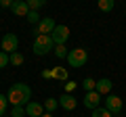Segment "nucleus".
Segmentation results:
<instances>
[{"label": "nucleus", "instance_id": "nucleus-11", "mask_svg": "<svg viewBox=\"0 0 126 117\" xmlns=\"http://www.w3.org/2000/svg\"><path fill=\"white\" fill-rule=\"evenodd\" d=\"M111 88H113V84H111L109 77H101V80L97 82V92H99L101 96H109L111 94Z\"/></svg>", "mask_w": 126, "mask_h": 117}, {"label": "nucleus", "instance_id": "nucleus-20", "mask_svg": "<svg viewBox=\"0 0 126 117\" xmlns=\"http://www.w3.org/2000/svg\"><path fill=\"white\" fill-rule=\"evenodd\" d=\"M23 61H25V58H23L21 52H13L11 54V65H23Z\"/></svg>", "mask_w": 126, "mask_h": 117}, {"label": "nucleus", "instance_id": "nucleus-10", "mask_svg": "<svg viewBox=\"0 0 126 117\" xmlns=\"http://www.w3.org/2000/svg\"><path fill=\"white\" fill-rule=\"evenodd\" d=\"M25 111L30 117H42L44 115V105L36 103V100H30V103L25 105Z\"/></svg>", "mask_w": 126, "mask_h": 117}, {"label": "nucleus", "instance_id": "nucleus-25", "mask_svg": "<svg viewBox=\"0 0 126 117\" xmlns=\"http://www.w3.org/2000/svg\"><path fill=\"white\" fill-rule=\"evenodd\" d=\"M27 21H30V23H40V15H38V11H30Z\"/></svg>", "mask_w": 126, "mask_h": 117}, {"label": "nucleus", "instance_id": "nucleus-7", "mask_svg": "<svg viewBox=\"0 0 126 117\" xmlns=\"http://www.w3.org/2000/svg\"><path fill=\"white\" fill-rule=\"evenodd\" d=\"M105 109H107L113 117L120 115V113H122V98H120V96H116V94L105 96Z\"/></svg>", "mask_w": 126, "mask_h": 117}, {"label": "nucleus", "instance_id": "nucleus-26", "mask_svg": "<svg viewBox=\"0 0 126 117\" xmlns=\"http://www.w3.org/2000/svg\"><path fill=\"white\" fill-rule=\"evenodd\" d=\"M0 6L2 9H13V0H0Z\"/></svg>", "mask_w": 126, "mask_h": 117}, {"label": "nucleus", "instance_id": "nucleus-17", "mask_svg": "<svg viewBox=\"0 0 126 117\" xmlns=\"http://www.w3.org/2000/svg\"><path fill=\"white\" fill-rule=\"evenodd\" d=\"M67 54H69V50L65 46H55V57L57 58H67Z\"/></svg>", "mask_w": 126, "mask_h": 117}, {"label": "nucleus", "instance_id": "nucleus-27", "mask_svg": "<svg viewBox=\"0 0 126 117\" xmlns=\"http://www.w3.org/2000/svg\"><path fill=\"white\" fill-rule=\"evenodd\" d=\"M42 77H44V80H50V77H53V71H50V69H44V71H42Z\"/></svg>", "mask_w": 126, "mask_h": 117}, {"label": "nucleus", "instance_id": "nucleus-4", "mask_svg": "<svg viewBox=\"0 0 126 117\" xmlns=\"http://www.w3.org/2000/svg\"><path fill=\"white\" fill-rule=\"evenodd\" d=\"M0 48H2V52L6 54H13V52H19V38L15 36V34H4V38L0 40Z\"/></svg>", "mask_w": 126, "mask_h": 117}, {"label": "nucleus", "instance_id": "nucleus-8", "mask_svg": "<svg viewBox=\"0 0 126 117\" xmlns=\"http://www.w3.org/2000/svg\"><path fill=\"white\" fill-rule=\"evenodd\" d=\"M82 103H84L86 109H90V111H94V109H99V103H101V94L97 90L93 92H86L84 98H82Z\"/></svg>", "mask_w": 126, "mask_h": 117}, {"label": "nucleus", "instance_id": "nucleus-2", "mask_svg": "<svg viewBox=\"0 0 126 117\" xmlns=\"http://www.w3.org/2000/svg\"><path fill=\"white\" fill-rule=\"evenodd\" d=\"M53 48H55V42L50 36H36V40H34V54L36 57H44Z\"/></svg>", "mask_w": 126, "mask_h": 117}, {"label": "nucleus", "instance_id": "nucleus-19", "mask_svg": "<svg viewBox=\"0 0 126 117\" xmlns=\"http://www.w3.org/2000/svg\"><path fill=\"white\" fill-rule=\"evenodd\" d=\"M25 115H27L25 107H13L11 109V117H25Z\"/></svg>", "mask_w": 126, "mask_h": 117}, {"label": "nucleus", "instance_id": "nucleus-5", "mask_svg": "<svg viewBox=\"0 0 126 117\" xmlns=\"http://www.w3.org/2000/svg\"><path fill=\"white\" fill-rule=\"evenodd\" d=\"M50 38H53L55 46H65V42L69 40V27L67 25H57L55 32L50 34Z\"/></svg>", "mask_w": 126, "mask_h": 117}, {"label": "nucleus", "instance_id": "nucleus-22", "mask_svg": "<svg viewBox=\"0 0 126 117\" xmlns=\"http://www.w3.org/2000/svg\"><path fill=\"white\" fill-rule=\"evenodd\" d=\"M9 63H11V54H6V52L0 50V69H4Z\"/></svg>", "mask_w": 126, "mask_h": 117}, {"label": "nucleus", "instance_id": "nucleus-6", "mask_svg": "<svg viewBox=\"0 0 126 117\" xmlns=\"http://www.w3.org/2000/svg\"><path fill=\"white\" fill-rule=\"evenodd\" d=\"M55 19L53 17H42L40 19V23H38V27H36V36H50V34L55 32Z\"/></svg>", "mask_w": 126, "mask_h": 117}, {"label": "nucleus", "instance_id": "nucleus-23", "mask_svg": "<svg viewBox=\"0 0 126 117\" xmlns=\"http://www.w3.org/2000/svg\"><path fill=\"white\" fill-rule=\"evenodd\" d=\"M27 6H30V11H38L44 6V0H30L27 2Z\"/></svg>", "mask_w": 126, "mask_h": 117}, {"label": "nucleus", "instance_id": "nucleus-21", "mask_svg": "<svg viewBox=\"0 0 126 117\" xmlns=\"http://www.w3.org/2000/svg\"><path fill=\"white\" fill-rule=\"evenodd\" d=\"M6 107H9V98H6L4 94H0V117H4Z\"/></svg>", "mask_w": 126, "mask_h": 117}, {"label": "nucleus", "instance_id": "nucleus-15", "mask_svg": "<svg viewBox=\"0 0 126 117\" xmlns=\"http://www.w3.org/2000/svg\"><path fill=\"white\" fill-rule=\"evenodd\" d=\"M57 107H59V98H46V103H44V111L46 113H53Z\"/></svg>", "mask_w": 126, "mask_h": 117}, {"label": "nucleus", "instance_id": "nucleus-14", "mask_svg": "<svg viewBox=\"0 0 126 117\" xmlns=\"http://www.w3.org/2000/svg\"><path fill=\"white\" fill-rule=\"evenodd\" d=\"M113 6H116V2H113V0H99V11H103V13L113 11Z\"/></svg>", "mask_w": 126, "mask_h": 117}, {"label": "nucleus", "instance_id": "nucleus-24", "mask_svg": "<svg viewBox=\"0 0 126 117\" xmlns=\"http://www.w3.org/2000/svg\"><path fill=\"white\" fill-rule=\"evenodd\" d=\"M76 88H78V84H76L74 80H67V82H65V94H74Z\"/></svg>", "mask_w": 126, "mask_h": 117}, {"label": "nucleus", "instance_id": "nucleus-18", "mask_svg": "<svg viewBox=\"0 0 126 117\" xmlns=\"http://www.w3.org/2000/svg\"><path fill=\"white\" fill-rule=\"evenodd\" d=\"M93 117H113V115L105 107H99V109H94V111H93Z\"/></svg>", "mask_w": 126, "mask_h": 117}, {"label": "nucleus", "instance_id": "nucleus-13", "mask_svg": "<svg viewBox=\"0 0 126 117\" xmlns=\"http://www.w3.org/2000/svg\"><path fill=\"white\" fill-rule=\"evenodd\" d=\"M53 80H61V82H67V69L65 67H53Z\"/></svg>", "mask_w": 126, "mask_h": 117}, {"label": "nucleus", "instance_id": "nucleus-28", "mask_svg": "<svg viewBox=\"0 0 126 117\" xmlns=\"http://www.w3.org/2000/svg\"><path fill=\"white\" fill-rule=\"evenodd\" d=\"M42 117H53V113H44V115H42Z\"/></svg>", "mask_w": 126, "mask_h": 117}, {"label": "nucleus", "instance_id": "nucleus-12", "mask_svg": "<svg viewBox=\"0 0 126 117\" xmlns=\"http://www.w3.org/2000/svg\"><path fill=\"white\" fill-rule=\"evenodd\" d=\"M11 11H13L17 17H25V19H27V15H30V6H27V2H23V0H15Z\"/></svg>", "mask_w": 126, "mask_h": 117}, {"label": "nucleus", "instance_id": "nucleus-1", "mask_svg": "<svg viewBox=\"0 0 126 117\" xmlns=\"http://www.w3.org/2000/svg\"><path fill=\"white\" fill-rule=\"evenodd\" d=\"M6 98H9V103L13 105V107H23V105H27V103H30V98H32V88L27 84H23V82L13 84L9 88Z\"/></svg>", "mask_w": 126, "mask_h": 117}, {"label": "nucleus", "instance_id": "nucleus-16", "mask_svg": "<svg viewBox=\"0 0 126 117\" xmlns=\"http://www.w3.org/2000/svg\"><path fill=\"white\" fill-rule=\"evenodd\" d=\"M82 88H84L86 92H93V90H97V82H94L93 77H86V80L82 82Z\"/></svg>", "mask_w": 126, "mask_h": 117}, {"label": "nucleus", "instance_id": "nucleus-9", "mask_svg": "<svg viewBox=\"0 0 126 117\" xmlns=\"http://www.w3.org/2000/svg\"><path fill=\"white\" fill-rule=\"evenodd\" d=\"M59 107H63L65 111H74L78 107V98L74 94H63V96H59Z\"/></svg>", "mask_w": 126, "mask_h": 117}, {"label": "nucleus", "instance_id": "nucleus-3", "mask_svg": "<svg viewBox=\"0 0 126 117\" xmlns=\"http://www.w3.org/2000/svg\"><path fill=\"white\" fill-rule=\"evenodd\" d=\"M65 61L69 63V67L80 69V67H84V65L88 63V52H86L84 48H74V50H69V54H67Z\"/></svg>", "mask_w": 126, "mask_h": 117}]
</instances>
